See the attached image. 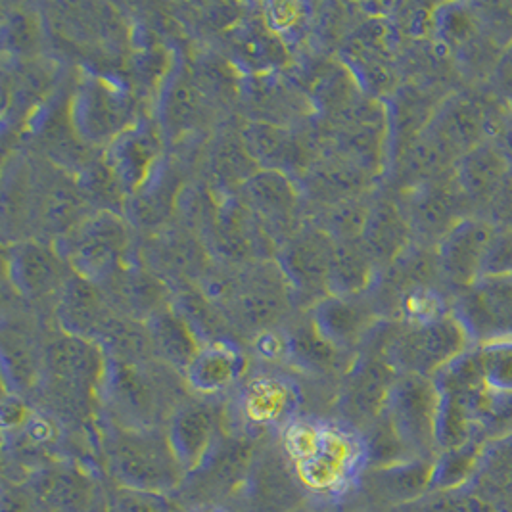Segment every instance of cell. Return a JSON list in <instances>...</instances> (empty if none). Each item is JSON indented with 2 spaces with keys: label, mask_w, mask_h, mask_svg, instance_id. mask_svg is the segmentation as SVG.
<instances>
[{
  "label": "cell",
  "mask_w": 512,
  "mask_h": 512,
  "mask_svg": "<svg viewBox=\"0 0 512 512\" xmlns=\"http://www.w3.org/2000/svg\"><path fill=\"white\" fill-rule=\"evenodd\" d=\"M282 453L311 503L338 507L359 488L371 447L350 426L296 419L282 430Z\"/></svg>",
  "instance_id": "1"
},
{
  "label": "cell",
  "mask_w": 512,
  "mask_h": 512,
  "mask_svg": "<svg viewBox=\"0 0 512 512\" xmlns=\"http://www.w3.org/2000/svg\"><path fill=\"white\" fill-rule=\"evenodd\" d=\"M108 461L123 488L167 495L179 488L185 474L169 442L148 432H123L108 445Z\"/></svg>",
  "instance_id": "2"
},
{
  "label": "cell",
  "mask_w": 512,
  "mask_h": 512,
  "mask_svg": "<svg viewBox=\"0 0 512 512\" xmlns=\"http://www.w3.org/2000/svg\"><path fill=\"white\" fill-rule=\"evenodd\" d=\"M461 323L482 344L512 340V275L482 277L461 302Z\"/></svg>",
  "instance_id": "3"
},
{
  "label": "cell",
  "mask_w": 512,
  "mask_h": 512,
  "mask_svg": "<svg viewBox=\"0 0 512 512\" xmlns=\"http://www.w3.org/2000/svg\"><path fill=\"white\" fill-rule=\"evenodd\" d=\"M242 501L250 512H294L300 509L303 491L284 453L254 457L242 486Z\"/></svg>",
  "instance_id": "4"
},
{
  "label": "cell",
  "mask_w": 512,
  "mask_h": 512,
  "mask_svg": "<svg viewBox=\"0 0 512 512\" xmlns=\"http://www.w3.org/2000/svg\"><path fill=\"white\" fill-rule=\"evenodd\" d=\"M495 234L497 227L482 219H465L453 225L440 248V265L445 279L465 290L482 279Z\"/></svg>",
  "instance_id": "5"
},
{
  "label": "cell",
  "mask_w": 512,
  "mask_h": 512,
  "mask_svg": "<svg viewBox=\"0 0 512 512\" xmlns=\"http://www.w3.org/2000/svg\"><path fill=\"white\" fill-rule=\"evenodd\" d=\"M470 336L459 319L442 317L420 325L399 344V361L415 373H428L453 363L466 350Z\"/></svg>",
  "instance_id": "6"
},
{
  "label": "cell",
  "mask_w": 512,
  "mask_h": 512,
  "mask_svg": "<svg viewBox=\"0 0 512 512\" xmlns=\"http://www.w3.org/2000/svg\"><path fill=\"white\" fill-rule=\"evenodd\" d=\"M167 442L185 478L200 472L223 445L217 417L202 405L185 407L173 417Z\"/></svg>",
  "instance_id": "7"
},
{
  "label": "cell",
  "mask_w": 512,
  "mask_h": 512,
  "mask_svg": "<svg viewBox=\"0 0 512 512\" xmlns=\"http://www.w3.org/2000/svg\"><path fill=\"white\" fill-rule=\"evenodd\" d=\"M300 405L298 392L275 378H259L250 382L238 399V420L248 432L279 428L292 422Z\"/></svg>",
  "instance_id": "8"
},
{
  "label": "cell",
  "mask_w": 512,
  "mask_h": 512,
  "mask_svg": "<svg viewBox=\"0 0 512 512\" xmlns=\"http://www.w3.org/2000/svg\"><path fill=\"white\" fill-rule=\"evenodd\" d=\"M254 457L250 443H223L208 465L187 478L194 503H221L234 489L242 488Z\"/></svg>",
  "instance_id": "9"
},
{
  "label": "cell",
  "mask_w": 512,
  "mask_h": 512,
  "mask_svg": "<svg viewBox=\"0 0 512 512\" xmlns=\"http://www.w3.org/2000/svg\"><path fill=\"white\" fill-rule=\"evenodd\" d=\"M392 420L401 440L411 445H426L436 430V397L432 386L420 376H409L394 388Z\"/></svg>",
  "instance_id": "10"
},
{
  "label": "cell",
  "mask_w": 512,
  "mask_h": 512,
  "mask_svg": "<svg viewBox=\"0 0 512 512\" xmlns=\"http://www.w3.org/2000/svg\"><path fill=\"white\" fill-rule=\"evenodd\" d=\"M25 486L50 512H89L96 497L94 482L73 466L43 468Z\"/></svg>",
  "instance_id": "11"
},
{
  "label": "cell",
  "mask_w": 512,
  "mask_h": 512,
  "mask_svg": "<svg viewBox=\"0 0 512 512\" xmlns=\"http://www.w3.org/2000/svg\"><path fill=\"white\" fill-rule=\"evenodd\" d=\"M511 163L499 146L482 142L461 158L457 179L463 194L470 200L493 202L503 190Z\"/></svg>",
  "instance_id": "12"
},
{
  "label": "cell",
  "mask_w": 512,
  "mask_h": 512,
  "mask_svg": "<svg viewBox=\"0 0 512 512\" xmlns=\"http://www.w3.org/2000/svg\"><path fill=\"white\" fill-rule=\"evenodd\" d=\"M486 131L484 108L478 104L459 98L451 102L434 127V140L443 146L451 156H465L470 150L482 144Z\"/></svg>",
  "instance_id": "13"
},
{
  "label": "cell",
  "mask_w": 512,
  "mask_h": 512,
  "mask_svg": "<svg viewBox=\"0 0 512 512\" xmlns=\"http://www.w3.org/2000/svg\"><path fill=\"white\" fill-rule=\"evenodd\" d=\"M240 373V361L229 350H210L196 355L188 367L190 384L206 394L231 386Z\"/></svg>",
  "instance_id": "14"
},
{
  "label": "cell",
  "mask_w": 512,
  "mask_h": 512,
  "mask_svg": "<svg viewBox=\"0 0 512 512\" xmlns=\"http://www.w3.org/2000/svg\"><path fill=\"white\" fill-rule=\"evenodd\" d=\"M405 225L392 206H380L365 223L367 252L378 259L396 256L405 244Z\"/></svg>",
  "instance_id": "15"
},
{
  "label": "cell",
  "mask_w": 512,
  "mask_h": 512,
  "mask_svg": "<svg viewBox=\"0 0 512 512\" xmlns=\"http://www.w3.org/2000/svg\"><path fill=\"white\" fill-rule=\"evenodd\" d=\"M484 386L497 392H512V340H493L476 351Z\"/></svg>",
  "instance_id": "16"
},
{
  "label": "cell",
  "mask_w": 512,
  "mask_h": 512,
  "mask_svg": "<svg viewBox=\"0 0 512 512\" xmlns=\"http://www.w3.org/2000/svg\"><path fill=\"white\" fill-rule=\"evenodd\" d=\"M386 384H388V374L378 367L371 365L363 373L359 374L351 382L350 392H348V405L351 413L357 417H371L382 399L386 397Z\"/></svg>",
  "instance_id": "17"
},
{
  "label": "cell",
  "mask_w": 512,
  "mask_h": 512,
  "mask_svg": "<svg viewBox=\"0 0 512 512\" xmlns=\"http://www.w3.org/2000/svg\"><path fill=\"white\" fill-rule=\"evenodd\" d=\"M112 392L116 399L117 407L123 413H129L131 417L146 422L152 411V396L148 392V386L140 380L139 376L131 371H119L112 382Z\"/></svg>",
  "instance_id": "18"
},
{
  "label": "cell",
  "mask_w": 512,
  "mask_h": 512,
  "mask_svg": "<svg viewBox=\"0 0 512 512\" xmlns=\"http://www.w3.org/2000/svg\"><path fill=\"white\" fill-rule=\"evenodd\" d=\"M290 271L298 282L305 286H313L325 279L326 273L330 271V256L326 254L325 248L321 250L317 242L307 240L292 248Z\"/></svg>",
  "instance_id": "19"
},
{
  "label": "cell",
  "mask_w": 512,
  "mask_h": 512,
  "mask_svg": "<svg viewBox=\"0 0 512 512\" xmlns=\"http://www.w3.org/2000/svg\"><path fill=\"white\" fill-rule=\"evenodd\" d=\"M369 259L357 248L344 244L330 256V275L332 279L338 280L342 288L355 290L365 284L369 277Z\"/></svg>",
  "instance_id": "20"
},
{
  "label": "cell",
  "mask_w": 512,
  "mask_h": 512,
  "mask_svg": "<svg viewBox=\"0 0 512 512\" xmlns=\"http://www.w3.org/2000/svg\"><path fill=\"white\" fill-rule=\"evenodd\" d=\"M50 363L60 376L83 380L91 374L93 357L81 342H56L50 348Z\"/></svg>",
  "instance_id": "21"
},
{
  "label": "cell",
  "mask_w": 512,
  "mask_h": 512,
  "mask_svg": "<svg viewBox=\"0 0 512 512\" xmlns=\"http://www.w3.org/2000/svg\"><path fill=\"white\" fill-rule=\"evenodd\" d=\"M156 340L160 344L163 353L173 361L181 365H192L194 357V344L188 338L187 328L181 325V321L165 315L156 325Z\"/></svg>",
  "instance_id": "22"
},
{
  "label": "cell",
  "mask_w": 512,
  "mask_h": 512,
  "mask_svg": "<svg viewBox=\"0 0 512 512\" xmlns=\"http://www.w3.org/2000/svg\"><path fill=\"white\" fill-rule=\"evenodd\" d=\"M503 275H512V229H497L482 273V277Z\"/></svg>",
  "instance_id": "23"
},
{
  "label": "cell",
  "mask_w": 512,
  "mask_h": 512,
  "mask_svg": "<svg viewBox=\"0 0 512 512\" xmlns=\"http://www.w3.org/2000/svg\"><path fill=\"white\" fill-rule=\"evenodd\" d=\"M114 512H169L163 495L121 488L114 493Z\"/></svg>",
  "instance_id": "24"
},
{
  "label": "cell",
  "mask_w": 512,
  "mask_h": 512,
  "mask_svg": "<svg viewBox=\"0 0 512 512\" xmlns=\"http://www.w3.org/2000/svg\"><path fill=\"white\" fill-rule=\"evenodd\" d=\"M417 213L420 223L426 229H440L449 225V215L453 213V200L449 194L434 190L422 198Z\"/></svg>",
  "instance_id": "25"
},
{
  "label": "cell",
  "mask_w": 512,
  "mask_h": 512,
  "mask_svg": "<svg viewBox=\"0 0 512 512\" xmlns=\"http://www.w3.org/2000/svg\"><path fill=\"white\" fill-rule=\"evenodd\" d=\"M321 326L330 338L344 340L355 332L357 326V315L355 311L348 309V305L342 303H328L321 311Z\"/></svg>",
  "instance_id": "26"
},
{
  "label": "cell",
  "mask_w": 512,
  "mask_h": 512,
  "mask_svg": "<svg viewBox=\"0 0 512 512\" xmlns=\"http://www.w3.org/2000/svg\"><path fill=\"white\" fill-rule=\"evenodd\" d=\"M250 185H252L254 198L263 208L280 210V208L288 206V202H290V190L279 175L257 177Z\"/></svg>",
  "instance_id": "27"
},
{
  "label": "cell",
  "mask_w": 512,
  "mask_h": 512,
  "mask_svg": "<svg viewBox=\"0 0 512 512\" xmlns=\"http://www.w3.org/2000/svg\"><path fill=\"white\" fill-rule=\"evenodd\" d=\"M250 142H252V152L256 156H261L265 160L271 162H282L288 158V150L290 146L286 144L284 137L267 127H257L254 135H250Z\"/></svg>",
  "instance_id": "28"
},
{
  "label": "cell",
  "mask_w": 512,
  "mask_h": 512,
  "mask_svg": "<svg viewBox=\"0 0 512 512\" xmlns=\"http://www.w3.org/2000/svg\"><path fill=\"white\" fill-rule=\"evenodd\" d=\"M2 512H50L27 486L4 491Z\"/></svg>",
  "instance_id": "29"
},
{
  "label": "cell",
  "mask_w": 512,
  "mask_h": 512,
  "mask_svg": "<svg viewBox=\"0 0 512 512\" xmlns=\"http://www.w3.org/2000/svg\"><path fill=\"white\" fill-rule=\"evenodd\" d=\"M22 277H24L31 286H39L43 284L48 277H52L54 269H52V261L45 254L31 250L25 252L22 257Z\"/></svg>",
  "instance_id": "30"
},
{
  "label": "cell",
  "mask_w": 512,
  "mask_h": 512,
  "mask_svg": "<svg viewBox=\"0 0 512 512\" xmlns=\"http://www.w3.org/2000/svg\"><path fill=\"white\" fill-rule=\"evenodd\" d=\"M497 81L501 89L512 98V47L505 52V56L497 66Z\"/></svg>",
  "instance_id": "31"
},
{
  "label": "cell",
  "mask_w": 512,
  "mask_h": 512,
  "mask_svg": "<svg viewBox=\"0 0 512 512\" xmlns=\"http://www.w3.org/2000/svg\"><path fill=\"white\" fill-rule=\"evenodd\" d=\"M493 204H497L501 217L507 221V229H512V185L503 187V190L497 194V198L493 200Z\"/></svg>",
  "instance_id": "32"
},
{
  "label": "cell",
  "mask_w": 512,
  "mask_h": 512,
  "mask_svg": "<svg viewBox=\"0 0 512 512\" xmlns=\"http://www.w3.org/2000/svg\"><path fill=\"white\" fill-rule=\"evenodd\" d=\"M185 512H234L223 503H194Z\"/></svg>",
  "instance_id": "33"
},
{
  "label": "cell",
  "mask_w": 512,
  "mask_h": 512,
  "mask_svg": "<svg viewBox=\"0 0 512 512\" xmlns=\"http://www.w3.org/2000/svg\"><path fill=\"white\" fill-rule=\"evenodd\" d=\"M501 137H503L501 150H503V154L507 156V160H509V163L512 165V119L507 121V125H505V129H503Z\"/></svg>",
  "instance_id": "34"
},
{
  "label": "cell",
  "mask_w": 512,
  "mask_h": 512,
  "mask_svg": "<svg viewBox=\"0 0 512 512\" xmlns=\"http://www.w3.org/2000/svg\"><path fill=\"white\" fill-rule=\"evenodd\" d=\"M332 505H319V503H311L309 501V505H305V507H300V509H296L294 512H332Z\"/></svg>",
  "instance_id": "35"
}]
</instances>
